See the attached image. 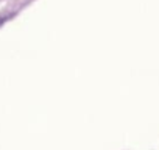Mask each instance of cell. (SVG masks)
<instances>
[{
  "instance_id": "obj_1",
  "label": "cell",
  "mask_w": 159,
  "mask_h": 150,
  "mask_svg": "<svg viewBox=\"0 0 159 150\" xmlns=\"http://www.w3.org/2000/svg\"><path fill=\"white\" fill-rule=\"evenodd\" d=\"M5 20H6V17H0V25H2V24L5 22Z\"/></svg>"
}]
</instances>
